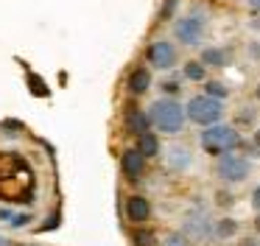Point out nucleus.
I'll return each instance as SVG.
<instances>
[{"instance_id":"obj_16","label":"nucleus","mask_w":260,"mask_h":246,"mask_svg":"<svg viewBox=\"0 0 260 246\" xmlns=\"http://www.w3.org/2000/svg\"><path fill=\"white\" fill-rule=\"evenodd\" d=\"M213 235L218 240H232L238 235V221H235V218H230V216L218 218V221L213 224Z\"/></svg>"},{"instance_id":"obj_9","label":"nucleus","mask_w":260,"mask_h":246,"mask_svg":"<svg viewBox=\"0 0 260 246\" xmlns=\"http://www.w3.org/2000/svg\"><path fill=\"white\" fill-rule=\"evenodd\" d=\"M123 212H126V218H129V224H135V227H146L154 216L151 201L140 193H132L129 199L123 201Z\"/></svg>"},{"instance_id":"obj_1","label":"nucleus","mask_w":260,"mask_h":246,"mask_svg":"<svg viewBox=\"0 0 260 246\" xmlns=\"http://www.w3.org/2000/svg\"><path fill=\"white\" fill-rule=\"evenodd\" d=\"M37 196V173L31 162L17 151L0 154V201L6 204H31Z\"/></svg>"},{"instance_id":"obj_11","label":"nucleus","mask_w":260,"mask_h":246,"mask_svg":"<svg viewBox=\"0 0 260 246\" xmlns=\"http://www.w3.org/2000/svg\"><path fill=\"white\" fill-rule=\"evenodd\" d=\"M120 171H123V176L129 179V182H137V179L146 173V160L137 154V148H126L123 154H120Z\"/></svg>"},{"instance_id":"obj_17","label":"nucleus","mask_w":260,"mask_h":246,"mask_svg":"<svg viewBox=\"0 0 260 246\" xmlns=\"http://www.w3.org/2000/svg\"><path fill=\"white\" fill-rule=\"evenodd\" d=\"M182 76H185L187 81L202 84V81H207V67H204L199 59H190V62H185V67H182Z\"/></svg>"},{"instance_id":"obj_32","label":"nucleus","mask_w":260,"mask_h":246,"mask_svg":"<svg viewBox=\"0 0 260 246\" xmlns=\"http://www.w3.org/2000/svg\"><path fill=\"white\" fill-rule=\"evenodd\" d=\"M0 246H14V243H12L9 238H3V235H0Z\"/></svg>"},{"instance_id":"obj_25","label":"nucleus","mask_w":260,"mask_h":246,"mask_svg":"<svg viewBox=\"0 0 260 246\" xmlns=\"http://www.w3.org/2000/svg\"><path fill=\"white\" fill-rule=\"evenodd\" d=\"M176 6H179V0H165L162 3V11H159V20H171L176 11Z\"/></svg>"},{"instance_id":"obj_29","label":"nucleus","mask_w":260,"mask_h":246,"mask_svg":"<svg viewBox=\"0 0 260 246\" xmlns=\"http://www.w3.org/2000/svg\"><path fill=\"white\" fill-rule=\"evenodd\" d=\"M12 216H14L12 207H0V221H12Z\"/></svg>"},{"instance_id":"obj_30","label":"nucleus","mask_w":260,"mask_h":246,"mask_svg":"<svg viewBox=\"0 0 260 246\" xmlns=\"http://www.w3.org/2000/svg\"><path fill=\"white\" fill-rule=\"evenodd\" d=\"M246 9L252 11V14H260V0H246Z\"/></svg>"},{"instance_id":"obj_34","label":"nucleus","mask_w":260,"mask_h":246,"mask_svg":"<svg viewBox=\"0 0 260 246\" xmlns=\"http://www.w3.org/2000/svg\"><path fill=\"white\" fill-rule=\"evenodd\" d=\"M254 227H257V232H260V212H257V218H254Z\"/></svg>"},{"instance_id":"obj_22","label":"nucleus","mask_w":260,"mask_h":246,"mask_svg":"<svg viewBox=\"0 0 260 246\" xmlns=\"http://www.w3.org/2000/svg\"><path fill=\"white\" fill-rule=\"evenodd\" d=\"M159 87H162L165 98H174V95H179V93H182V81H179V78H165V81L159 84Z\"/></svg>"},{"instance_id":"obj_10","label":"nucleus","mask_w":260,"mask_h":246,"mask_svg":"<svg viewBox=\"0 0 260 246\" xmlns=\"http://www.w3.org/2000/svg\"><path fill=\"white\" fill-rule=\"evenodd\" d=\"M165 165H168V171H174V173L190 171V165H193L190 148H187V145H182V143H174L168 151H165Z\"/></svg>"},{"instance_id":"obj_21","label":"nucleus","mask_w":260,"mask_h":246,"mask_svg":"<svg viewBox=\"0 0 260 246\" xmlns=\"http://www.w3.org/2000/svg\"><path fill=\"white\" fill-rule=\"evenodd\" d=\"M59 224H62V212L53 210L51 216H48L45 221L40 224V232H53V229H59Z\"/></svg>"},{"instance_id":"obj_28","label":"nucleus","mask_w":260,"mask_h":246,"mask_svg":"<svg viewBox=\"0 0 260 246\" xmlns=\"http://www.w3.org/2000/svg\"><path fill=\"white\" fill-rule=\"evenodd\" d=\"M252 207H254V212H260V184L252 190Z\"/></svg>"},{"instance_id":"obj_5","label":"nucleus","mask_w":260,"mask_h":246,"mask_svg":"<svg viewBox=\"0 0 260 246\" xmlns=\"http://www.w3.org/2000/svg\"><path fill=\"white\" fill-rule=\"evenodd\" d=\"M171 34H174V39L179 45H185V48H196V45L204 39V34H207V14H202V11H190V14L176 17Z\"/></svg>"},{"instance_id":"obj_3","label":"nucleus","mask_w":260,"mask_h":246,"mask_svg":"<svg viewBox=\"0 0 260 246\" xmlns=\"http://www.w3.org/2000/svg\"><path fill=\"white\" fill-rule=\"evenodd\" d=\"M199 145H202V151H207L213 157L232 154L235 148H241V132L235 126H230V123H215V126L202 129Z\"/></svg>"},{"instance_id":"obj_20","label":"nucleus","mask_w":260,"mask_h":246,"mask_svg":"<svg viewBox=\"0 0 260 246\" xmlns=\"http://www.w3.org/2000/svg\"><path fill=\"white\" fill-rule=\"evenodd\" d=\"M28 87H31V93L40 95V98H45V95H48V84L42 81L37 73H28Z\"/></svg>"},{"instance_id":"obj_7","label":"nucleus","mask_w":260,"mask_h":246,"mask_svg":"<svg viewBox=\"0 0 260 246\" xmlns=\"http://www.w3.org/2000/svg\"><path fill=\"white\" fill-rule=\"evenodd\" d=\"M215 173H218V179L226 182V184H241V182H246L249 173H252V160L232 151V154L218 157V162H215Z\"/></svg>"},{"instance_id":"obj_33","label":"nucleus","mask_w":260,"mask_h":246,"mask_svg":"<svg viewBox=\"0 0 260 246\" xmlns=\"http://www.w3.org/2000/svg\"><path fill=\"white\" fill-rule=\"evenodd\" d=\"M243 246H260L257 240H243Z\"/></svg>"},{"instance_id":"obj_35","label":"nucleus","mask_w":260,"mask_h":246,"mask_svg":"<svg viewBox=\"0 0 260 246\" xmlns=\"http://www.w3.org/2000/svg\"><path fill=\"white\" fill-rule=\"evenodd\" d=\"M254 95H257V101H260V84H257V89H254Z\"/></svg>"},{"instance_id":"obj_18","label":"nucleus","mask_w":260,"mask_h":246,"mask_svg":"<svg viewBox=\"0 0 260 246\" xmlns=\"http://www.w3.org/2000/svg\"><path fill=\"white\" fill-rule=\"evenodd\" d=\"M132 243L135 246H159V238H157L154 229L137 227V229H132Z\"/></svg>"},{"instance_id":"obj_12","label":"nucleus","mask_w":260,"mask_h":246,"mask_svg":"<svg viewBox=\"0 0 260 246\" xmlns=\"http://www.w3.org/2000/svg\"><path fill=\"white\" fill-rule=\"evenodd\" d=\"M126 89H129L135 98H137V95H146L148 89H151V70L143 67V65L132 67L129 78H126Z\"/></svg>"},{"instance_id":"obj_6","label":"nucleus","mask_w":260,"mask_h":246,"mask_svg":"<svg viewBox=\"0 0 260 246\" xmlns=\"http://www.w3.org/2000/svg\"><path fill=\"white\" fill-rule=\"evenodd\" d=\"M213 218L207 216V210H202V207H193V210L185 212V218H182V229L179 232L185 235L187 240H199V243H207V240H213Z\"/></svg>"},{"instance_id":"obj_13","label":"nucleus","mask_w":260,"mask_h":246,"mask_svg":"<svg viewBox=\"0 0 260 246\" xmlns=\"http://www.w3.org/2000/svg\"><path fill=\"white\" fill-rule=\"evenodd\" d=\"M137 154L143 157V160H154V157H159L162 154V143H159V137L154 132H146V134H140L137 137Z\"/></svg>"},{"instance_id":"obj_27","label":"nucleus","mask_w":260,"mask_h":246,"mask_svg":"<svg viewBox=\"0 0 260 246\" xmlns=\"http://www.w3.org/2000/svg\"><path fill=\"white\" fill-rule=\"evenodd\" d=\"M249 56L254 62H260V42H249Z\"/></svg>"},{"instance_id":"obj_14","label":"nucleus","mask_w":260,"mask_h":246,"mask_svg":"<svg viewBox=\"0 0 260 246\" xmlns=\"http://www.w3.org/2000/svg\"><path fill=\"white\" fill-rule=\"evenodd\" d=\"M199 62L204 67H226L232 62V50L230 48H204Z\"/></svg>"},{"instance_id":"obj_31","label":"nucleus","mask_w":260,"mask_h":246,"mask_svg":"<svg viewBox=\"0 0 260 246\" xmlns=\"http://www.w3.org/2000/svg\"><path fill=\"white\" fill-rule=\"evenodd\" d=\"M252 145H254V148L260 151V129H257V132H254V134H252Z\"/></svg>"},{"instance_id":"obj_2","label":"nucleus","mask_w":260,"mask_h":246,"mask_svg":"<svg viewBox=\"0 0 260 246\" xmlns=\"http://www.w3.org/2000/svg\"><path fill=\"white\" fill-rule=\"evenodd\" d=\"M148 120H151V129L162 134H179L182 129L187 126V115H185V104L179 98H157L151 106H148Z\"/></svg>"},{"instance_id":"obj_26","label":"nucleus","mask_w":260,"mask_h":246,"mask_svg":"<svg viewBox=\"0 0 260 246\" xmlns=\"http://www.w3.org/2000/svg\"><path fill=\"white\" fill-rule=\"evenodd\" d=\"M238 123L252 126V123H254V109H241V112H238Z\"/></svg>"},{"instance_id":"obj_36","label":"nucleus","mask_w":260,"mask_h":246,"mask_svg":"<svg viewBox=\"0 0 260 246\" xmlns=\"http://www.w3.org/2000/svg\"><path fill=\"white\" fill-rule=\"evenodd\" d=\"M17 246H28V243H17Z\"/></svg>"},{"instance_id":"obj_8","label":"nucleus","mask_w":260,"mask_h":246,"mask_svg":"<svg viewBox=\"0 0 260 246\" xmlns=\"http://www.w3.org/2000/svg\"><path fill=\"white\" fill-rule=\"evenodd\" d=\"M146 62H148V67L165 73L179 62V50H176V45L171 39H154L146 48Z\"/></svg>"},{"instance_id":"obj_23","label":"nucleus","mask_w":260,"mask_h":246,"mask_svg":"<svg viewBox=\"0 0 260 246\" xmlns=\"http://www.w3.org/2000/svg\"><path fill=\"white\" fill-rule=\"evenodd\" d=\"M31 221H34V212H31V210H25V212H14L12 221H9V227L20 229V227H28Z\"/></svg>"},{"instance_id":"obj_24","label":"nucleus","mask_w":260,"mask_h":246,"mask_svg":"<svg viewBox=\"0 0 260 246\" xmlns=\"http://www.w3.org/2000/svg\"><path fill=\"white\" fill-rule=\"evenodd\" d=\"M159 246H193V243L182 232H171V235H165V238H162V243H159Z\"/></svg>"},{"instance_id":"obj_15","label":"nucleus","mask_w":260,"mask_h":246,"mask_svg":"<svg viewBox=\"0 0 260 246\" xmlns=\"http://www.w3.org/2000/svg\"><path fill=\"white\" fill-rule=\"evenodd\" d=\"M126 129L140 137V134L151 132V120H148V115L143 109H129L126 112Z\"/></svg>"},{"instance_id":"obj_19","label":"nucleus","mask_w":260,"mask_h":246,"mask_svg":"<svg viewBox=\"0 0 260 246\" xmlns=\"http://www.w3.org/2000/svg\"><path fill=\"white\" fill-rule=\"evenodd\" d=\"M204 95H210V98H215V101H226L230 98V87H226L224 81H204Z\"/></svg>"},{"instance_id":"obj_4","label":"nucleus","mask_w":260,"mask_h":246,"mask_svg":"<svg viewBox=\"0 0 260 246\" xmlns=\"http://www.w3.org/2000/svg\"><path fill=\"white\" fill-rule=\"evenodd\" d=\"M185 115H187V123H196V126H202V129L215 126V123L224 120V101H215L204 93L193 95L185 104Z\"/></svg>"}]
</instances>
